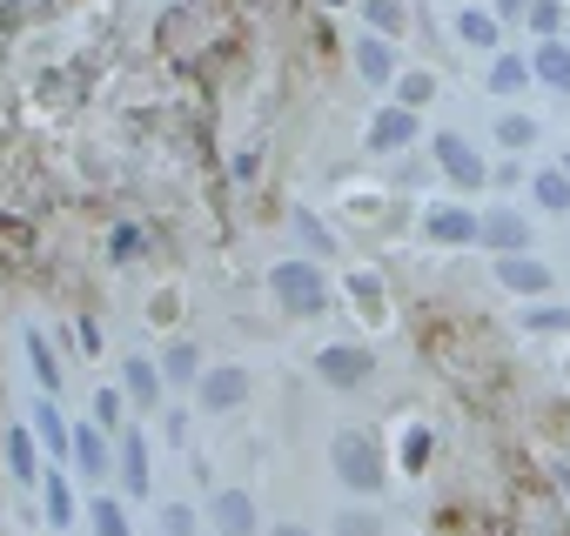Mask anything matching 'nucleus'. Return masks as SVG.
<instances>
[{
    "label": "nucleus",
    "mask_w": 570,
    "mask_h": 536,
    "mask_svg": "<svg viewBox=\"0 0 570 536\" xmlns=\"http://www.w3.org/2000/svg\"><path fill=\"white\" fill-rule=\"evenodd\" d=\"M416 135H423V121H416V108H403V101H396V108H383V115L370 121V148H376V155H396V148H410Z\"/></svg>",
    "instance_id": "nucleus-8"
},
{
    "label": "nucleus",
    "mask_w": 570,
    "mask_h": 536,
    "mask_svg": "<svg viewBox=\"0 0 570 536\" xmlns=\"http://www.w3.org/2000/svg\"><path fill=\"white\" fill-rule=\"evenodd\" d=\"M316 376H323L330 389H356V383H370V376H376V356H370V349H356V343H330V349L316 356Z\"/></svg>",
    "instance_id": "nucleus-5"
},
{
    "label": "nucleus",
    "mask_w": 570,
    "mask_h": 536,
    "mask_svg": "<svg viewBox=\"0 0 570 536\" xmlns=\"http://www.w3.org/2000/svg\"><path fill=\"white\" fill-rule=\"evenodd\" d=\"M430 148H436V168H443V175H450V181H456L463 195H476V188L490 181V161H483V155H476V148H470L463 135H436Z\"/></svg>",
    "instance_id": "nucleus-3"
},
{
    "label": "nucleus",
    "mask_w": 570,
    "mask_h": 536,
    "mask_svg": "<svg viewBox=\"0 0 570 536\" xmlns=\"http://www.w3.org/2000/svg\"><path fill=\"white\" fill-rule=\"evenodd\" d=\"M497 282L510 289V296H523V302H537V296H550V261H537L530 248L523 255H497Z\"/></svg>",
    "instance_id": "nucleus-6"
},
{
    "label": "nucleus",
    "mask_w": 570,
    "mask_h": 536,
    "mask_svg": "<svg viewBox=\"0 0 570 536\" xmlns=\"http://www.w3.org/2000/svg\"><path fill=\"white\" fill-rule=\"evenodd\" d=\"M523 21H530V34H543V41L563 34V8H557V0H530V14H523Z\"/></svg>",
    "instance_id": "nucleus-28"
},
{
    "label": "nucleus",
    "mask_w": 570,
    "mask_h": 536,
    "mask_svg": "<svg viewBox=\"0 0 570 536\" xmlns=\"http://www.w3.org/2000/svg\"><path fill=\"white\" fill-rule=\"evenodd\" d=\"M557 168H563V175H570V155H563V161H557Z\"/></svg>",
    "instance_id": "nucleus-37"
},
{
    "label": "nucleus",
    "mask_w": 570,
    "mask_h": 536,
    "mask_svg": "<svg viewBox=\"0 0 570 536\" xmlns=\"http://www.w3.org/2000/svg\"><path fill=\"white\" fill-rule=\"evenodd\" d=\"M523 329H530V336H570V302H543V296H537V302L523 309Z\"/></svg>",
    "instance_id": "nucleus-20"
},
{
    "label": "nucleus",
    "mask_w": 570,
    "mask_h": 536,
    "mask_svg": "<svg viewBox=\"0 0 570 536\" xmlns=\"http://www.w3.org/2000/svg\"><path fill=\"white\" fill-rule=\"evenodd\" d=\"M41 489H48V523H75V489H68V476H41Z\"/></svg>",
    "instance_id": "nucleus-26"
},
{
    "label": "nucleus",
    "mask_w": 570,
    "mask_h": 536,
    "mask_svg": "<svg viewBox=\"0 0 570 536\" xmlns=\"http://www.w3.org/2000/svg\"><path fill=\"white\" fill-rule=\"evenodd\" d=\"M275 536H309V529H303V523H282V529H275Z\"/></svg>",
    "instance_id": "nucleus-36"
},
{
    "label": "nucleus",
    "mask_w": 570,
    "mask_h": 536,
    "mask_svg": "<svg viewBox=\"0 0 570 536\" xmlns=\"http://www.w3.org/2000/svg\"><path fill=\"white\" fill-rule=\"evenodd\" d=\"M483 248H497V255H523V248H530V221H523L517 208H490V215H483Z\"/></svg>",
    "instance_id": "nucleus-10"
},
{
    "label": "nucleus",
    "mask_w": 570,
    "mask_h": 536,
    "mask_svg": "<svg viewBox=\"0 0 570 536\" xmlns=\"http://www.w3.org/2000/svg\"><path fill=\"white\" fill-rule=\"evenodd\" d=\"M208 523H215V536H255V529H262V516H255V496H248V489H215Z\"/></svg>",
    "instance_id": "nucleus-7"
},
{
    "label": "nucleus",
    "mask_w": 570,
    "mask_h": 536,
    "mask_svg": "<svg viewBox=\"0 0 570 536\" xmlns=\"http://www.w3.org/2000/svg\"><path fill=\"white\" fill-rule=\"evenodd\" d=\"M88 516H95V536H128V509H121L115 496H101Z\"/></svg>",
    "instance_id": "nucleus-27"
},
{
    "label": "nucleus",
    "mask_w": 570,
    "mask_h": 536,
    "mask_svg": "<svg viewBox=\"0 0 570 536\" xmlns=\"http://www.w3.org/2000/svg\"><path fill=\"white\" fill-rule=\"evenodd\" d=\"M490 14H497V21H523V14H530V0H497Z\"/></svg>",
    "instance_id": "nucleus-35"
},
{
    "label": "nucleus",
    "mask_w": 570,
    "mask_h": 536,
    "mask_svg": "<svg viewBox=\"0 0 570 536\" xmlns=\"http://www.w3.org/2000/svg\"><path fill=\"white\" fill-rule=\"evenodd\" d=\"M363 14H370L383 34H396V28H403V0H363Z\"/></svg>",
    "instance_id": "nucleus-31"
},
{
    "label": "nucleus",
    "mask_w": 570,
    "mask_h": 536,
    "mask_svg": "<svg viewBox=\"0 0 570 536\" xmlns=\"http://www.w3.org/2000/svg\"><path fill=\"white\" fill-rule=\"evenodd\" d=\"M268 289H275V302L289 309V316H323L330 309V282H323L316 261H275L268 268Z\"/></svg>",
    "instance_id": "nucleus-2"
},
{
    "label": "nucleus",
    "mask_w": 570,
    "mask_h": 536,
    "mask_svg": "<svg viewBox=\"0 0 570 536\" xmlns=\"http://www.w3.org/2000/svg\"><path fill=\"white\" fill-rule=\"evenodd\" d=\"M195 369H202V356H195V343H175V349L161 356V376H168V383H202Z\"/></svg>",
    "instance_id": "nucleus-24"
},
{
    "label": "nucleus",
    "mask_w": 570,
    "mask_h": 536,
    "mask_svg": "<svg viewBox=\"0 0 570 536\" xmlns=\"http://www.w3.org/2000/svg\"><path fill=\"white\" fill-rule=\"evenodd\" d=\"M530 81H537L530 61H517V54H497V61H490V95H523Z\"/></svg>",
    "instance_id": "nucleus-18"
},
{
    "label": "nucleus",
    "mask_w": 570,
    "mask_h": 536,
    "mask_svg": "<svg viewBox=\"0 0 570 536\" xmlns=\"http://www.w3.org/2000/svg\"><path fill=\"white\" fill-rule=\"evenodd\" d=\"M75 463L88 469V483H101V476L115 469V449H108L101 423H81V429H75Z\"/></svg>",
    "instance_id": "nucleus-13"
},
{
    "label": "nucleus",
    "mask_w": 570,
    "mask_h": 536,
    "mask_svg": "<svg viewBox=\"0 0 570 536\" xmlns=\"http://www.w3.org/2000/svg\"><path fill=\"white\" fill-rule=\"evenodd\" d=\"M195 403L202 409H235V403H248V369H208L202 383H195Z\"/></svg>",
    "instance_id": "nucleus-9"
},
{
    "label": "nucleus",
    "mask_w": 570,
    "mask_h": 536,
    "mask_svg": "<svg viewBox=\"0 0 570 536\" xmlns=\"http://www.w3.org/2000/svg\"><path fill=\"white\" fill-rule=\"evenodd\" d=\"M356 75L370 81V88H383V81H396V54H390V41H356Z\"/></svg>",
    "instance_id": "nucleus-15"
},
{
    "label": "nucleus",
    "mask_w": 570,
    "mask_h": 536,
    "mask_svg": "<svg viewBox=\"0 0 570 536\" xmlns=\"http://www.w3.org/2000/svg\"><path fill=\"white\" fill-rule=\"evenodd\" d=\"M330 463H336V476H343L356 496H376V489L390 483L383 449H376V436H370V429H343V436L330 443Z\"/></svg>",
    "instance_id": "nucleus-1"
},
{
    "label": "nucleus",
    "mask_w": 570,
    "mask_h": 536,
    "mask_svg": "<svg viewBox=\"0 0 570 536\" xmlns=\"http://www.w3.org/2000/svg\"><path fill=\"white\" fill-rule=\"evenodd\" d=\"M28 363H35V376H41V389H61V363H55V349H48V336H35V329H28Z\"/></svg>",
    "instance_id": "nucleus-23"
},
{
    "label": "nucleus",
    "mask_w": 570,
    "mask_h": 536,
    "mask_svg": "<svg viewBox=\"0 0 570 536\" xmlns=\"http://www.w3.org/2000/svg\"><path fill=\"white\" fill-rule=\"evenodd\" d=\"M396 463H403V469H423V463H430V429H403Z\"/></svg>",
    "instance_id": "nucleus-29"
},
{
    "label": "nucleus",
    "mask_w": 570,
    "mask_h": 536,
    "mask_svg": "<svg viewBox=\"0 0 570 536\" xmlns=\"http://www.w3.org/2000/svg\"><path fill=\"white\" fill-rule=\"evenodd\" d=\"M530 68H537V81H543L550 95H570V41H563V34H550V41L530 54Z\"/></svg>",
    "instance_id": "nucleus-12"
},
{
    "label": "nucleus",
    "mask_w": 570,
    "mask_h": 536,
    "mask_svg": "<svg viewBox=\"0 0 570 536\" xmlns=\"http://www.w3.org/2000/svg\"><path fill=\"white\" fill-rule=\"evenodd\" d=\"M296 235H303V241H309V248H316V255H330V248H336V235H330V228H323V221H316V215H309V208H303V215H296Z\"/></svg>",
    "instance_id": "nucleus-30"
},
{
    "label": "nucleus",
    "mask_w": 570,
    "mask_h": 536,
    "mask_svg": "<svg viewBox=\"0 0 570 536\" xmlns=\"http://www.w3.org/2000/svg\"><path fill=\"white\" fill-rule=\"evenodd\" d=\"M423 235L443 241V248H470V241H483V215L476 208H456V201H436L423 215Z\"/></svg>",
    "instance_id": "nucleus-4"
},
{
    "label": "nucleus",
    "mask_w": 570,
    "mask_h": 536,
    "mask_svg": "<svg viewBox=\"0 0 570 536\" xmlns=\"http://www.w3.org/2000/svg\"><path fill=\"white\" fill-rule=\"evenodd\" d=\"M121 409H128V396H121V389H101V396H95V423H101V429H115V423H121Z\"/></svg>",
    "instance_id": "nucleus-33"
},
{
    "label": "nucleus",
    "mask_w": 570,
    "mask_h": 536,
    "mask_svg": "<svg viewBox=\"0 0 570 536\" xmlns=\"http://www.w3.org/2000/svg\"><path fill=\"white\" fill-rule=\"evenodd\" d=\"M530 195H537L543 215H570V175H563V168H543V175L530 181Z\"/></svg>",
    "instance_id": "nucleus-19"
},
{
    "label": "nucleus",
    "mask_w": 570,
    "mask_h": 536,
    "mask_svg": "<svg viewBox=\"0 0 570 536\" xmlns=\"http://www.w3.org/2000/svg\"><path fill=\"white\" fill-rule=\"evenodd\" d=\"M115 469H121V489L128 496H148V449H141V436H121Z\"/></svg>",
    "instance_id": "nucleus-16"
},
{
    "label": "nucleus",
    "mask_w": 570,
    "mask_h": 536,
    "mask_svg": "<svg viewBox=\"0 0 570 536\" xmlns=\"http://www.w3.org/2000/svg\"><path fill=\"white\" fill-rule=\"evenodd\" d=\"M563 34H570V28H563Z\"/></svg>",
    "instance_id": "nucleus-39"
},
{
    "label": "nucleus",
    "mask_w": 570,
    "mask_h": 536,
    "mask_svg": "<svg viewBox=\"0 0 570 536\" xmlns=\"http://www.w3.org/2000/svg\"><path fill=\"white\" fill-rule=\"evenodd\" d=\"M8 469L21 483H41V456H35V436L28 429H8Z\"/></svg>",
    "instance_id": "nucleus-21"
},
{
    "label": "nucleus",
    "mask_w": 570,
    "mask_h": 536,
    "mask_svg": "<svg viewBox=\"0 0 570 536\" xmlns=\"http://www.w3.org/2000/svg\"><path fill=\"white\" fill-rule=\"evenodd\" d=\"M161 383H168V376H161V363H141V356H128V369H121V396H128L141 416L161 403Z\"/></svg>",
    "instance_id": "nucleus-11"
},
{
    "label": "nucleus",
    "mask_w": 570,
    "mask_h": 536,
    "mask_svg": "<svg viewBox=\"0 0 570 536\" xmlns=\"http://www.w3.org/2000/svg\"><path fill=\"white\" fill-rule=\"evenodd\" d=\"M330 8H343V0H330Z\"/></svg>",
    "instance_id": "nucleus-38"
},
{
    "label": "nucleus",
    "mask_w": 570,
    "mask_h": 536,
    "mask_svg": "<svg viewBox=\"0 0 570 536\" xmlns=\"http://www.w3.org/2000/svg\"><path fill=\"white\" fill-rule=\"evenodd\" d=\"M497 141H503L510 155H523V148L537 141V121H530V115H503V121H497Z\"/></svg>",
    "instance_id": "nucleus-25"
},
{
    "label": "nucleus",
    "mask_w": 570,
    "mask_h": 536,
    "mask_svg": "<svg viewBox=\"0 0 570 536\" xmlns=\"http://www.w3.org/2000/svg\"><path fill=\"white\" fill-rule=\"evenodd\" d=\"M336 536H383V523H376L370 509H343V516H336Z\"/></svg>",
    "instance_id": "nucleus-32"
},
{
    "label": "nucleus",
    "mask_w": 570,
    "mask_h": 536,
    "mask_svg": "<svg viewBox=\"0 0 570 536\" xmlns=\"http://www.w3.org/2000/svg\"><path fill=\"white\" fill-rule=\"evenodd\" d=\"M35 436L48 443V456H75V429L61 423V409H55V403H35Z\"/></svg>",
    "instance_id": "nucleus-17"
},
{
    "label": "nucleus",
    "mask_w": 570,
    "mask_h": 536,
    "mask_svg": "<svg viewBox=\"0 0 570 536\" xmlns=\"http://www.w3.org/2000/svg\"><path fill=\"white\" fill-rule=\"evenodd\" d=\"M161 536H195V509L188 503H168L161 509Z\"/></svg>",
    "instance_id": "nucleus-34"
},
{
    "label": "nucleus",
    "mask_w": 570,
    "mask_h": 536,
    "mask_svg": "<svg viewBox=\"0 0 570 536\" xmlns=\"http://www.w3.org/2000/svg\"><path fill=\"white\" fill-rule=\"evenodd\" d=\"M456 41H463V48H483V54H497V41H503V21H497V14H483V8H463V14H456Z\"/></svg>",
    "instance_id": "nucleus-14"
},
{
    "label": "nucleus",
    "mask_w": 570,
    "mask_h": 536,
    "mask_svg": "<svg viewBox=\"0 0 570 536\" xmlns=\"http://www.w3.org/2000/svg\"><path fill=\"white\" fill-rule=\"evenodd\" d=\"M396 101H403V108H416V115H423V108H430V101H436V75H423V68H410V75H403V81H396Z\"/></svg>",
    "instance_id": "nucleus-22"
}]
</instances>
